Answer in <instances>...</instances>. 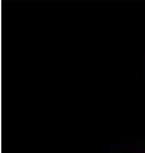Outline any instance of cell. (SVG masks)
Segmentation results:
<instances>
[{
	"label": "cell",
	"mask_w": 145,
	"mask_h": 153,
	"mask_svg": "<svg viewBox=\"0 0 145 153\" xmlns=\"http://www.w3.org/2000/svg\"><path fill=\"white\" fill-rule=\"evenodd\" d=\"M98 153H145V139L130 138L103 142Z\"/></svg>",
	"instance_id": "6da1fadb"
},
{
	"label": "cell",
	"mask_w": 145,
	"mask_h": 153,
	"mask_svg": "<svg viewBox=\"0 0 145 153\" xmlns=\"http://www.w3.org/2000/svg\"><path fill=\"white\" fill-rule=\"evenodd\" d=\"M141 76L143 80L145 82V50L143 51V56H141Z\"/></svg>",
	"instance_id": "7a4b0ae2"
}]
</instances>
